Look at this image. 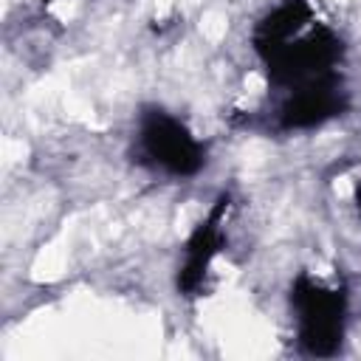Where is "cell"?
I'll list each match as a JSON object with an SVG mask.
<instances>
[{
	"instance_id": "7a4b0ae2",
	"label": "cell",
	"mask_w": 361,
	"mask_h": 361,
	"mask_svg": "<svg viewBox=\"0 0 361 361\" xmlns=\"http://www.w3.org/2000/svg\"><path fill=\"white\" fill-rule=\"evenodd\" d=\"M290 307L296 316L299 350L316 358L336 355L344 341L347 324V290L316 282L307 271H299L290 285Z\"/></svg>"
},
{
	"instance_id": "5b68a950",
	"label": "cell",
	"mask_w": 361,
	"mask_h": 361,
	"mask_svg": "<svg viewBox=\"0 0 361 361\" xmlns=\"http://www.w3.org/2000/svg\"><path fill=\"white\" fill-rule=\"evenodd\" d=\"M347 107H350V96L344 90V79L333 76V79L285 93L279 104V127L282 130H313L341 116Z\"/></svg>"
},
{
	"instance_id": "277c9868",
	"label": "cell",
	"mask_w": 361,
	"mask_h": 361,
	"mask_svg": "<svg viewBox=\"0 0 361 361\" xmlns=\"http://www.w3.org/2000/svg\"><path fill=\"white\" fill-rule=\"evenodd\" d=\"M228 203H231V195L223 192L217 195V200L212 203L209 214L195 226V231L189 234L186 245H183V262L178 268V293L183 296H197V290L203 288V279L209 274V265L212 259L220 254L226 237H223V217L228 212Z\"/></svg>"
},
{
	"instance_id": "8992f818",
	"label": "cell",
	"mask_w": 361,
	"mask_h": 361,
	"mask_svg": "<svg viewBox=\"0 0 361 361\" xmlns=\"http://www.w3.org/2000/svg\"><path fill=\"white\" fill-rule=\"evenodd\" d=\"M355 200H358V209H361V183L355 186Z\"/></svg>"
},
{
	"instance_id": "3957f363",
	"label": "cell",
	"mask_w": 361,
	"mask_h": 361,
	"mask_svg": "<svg viewBox=\"0 0 361 361\" xmlns=\"http://www.w3.org/2000/svg\"><path fill=\"white\" fill-rule=\"evenodd\" d=\"M135 155L138 164L172 178H192L206 166V147L180 118L155 104H147L138 113Z\"/></svg>"
},
{
	"instance_id": "6da1fadb",
	"label": "cell",
	"mask_w": 361,
	"mask_h": 361,
	"mask_svg": "<svg viewBox=\"0 0 361 361\" xmlns=\"http://www.w3.org/2000/svg\"><path fill=\"white\" fill-rule=\"evenodd\" d=\"M251 45L268 82L282 93L341 76L344 42L330 25L313 17L310 0H282L262 14L251 31Z\"/></svg>"
}]
</instances>
